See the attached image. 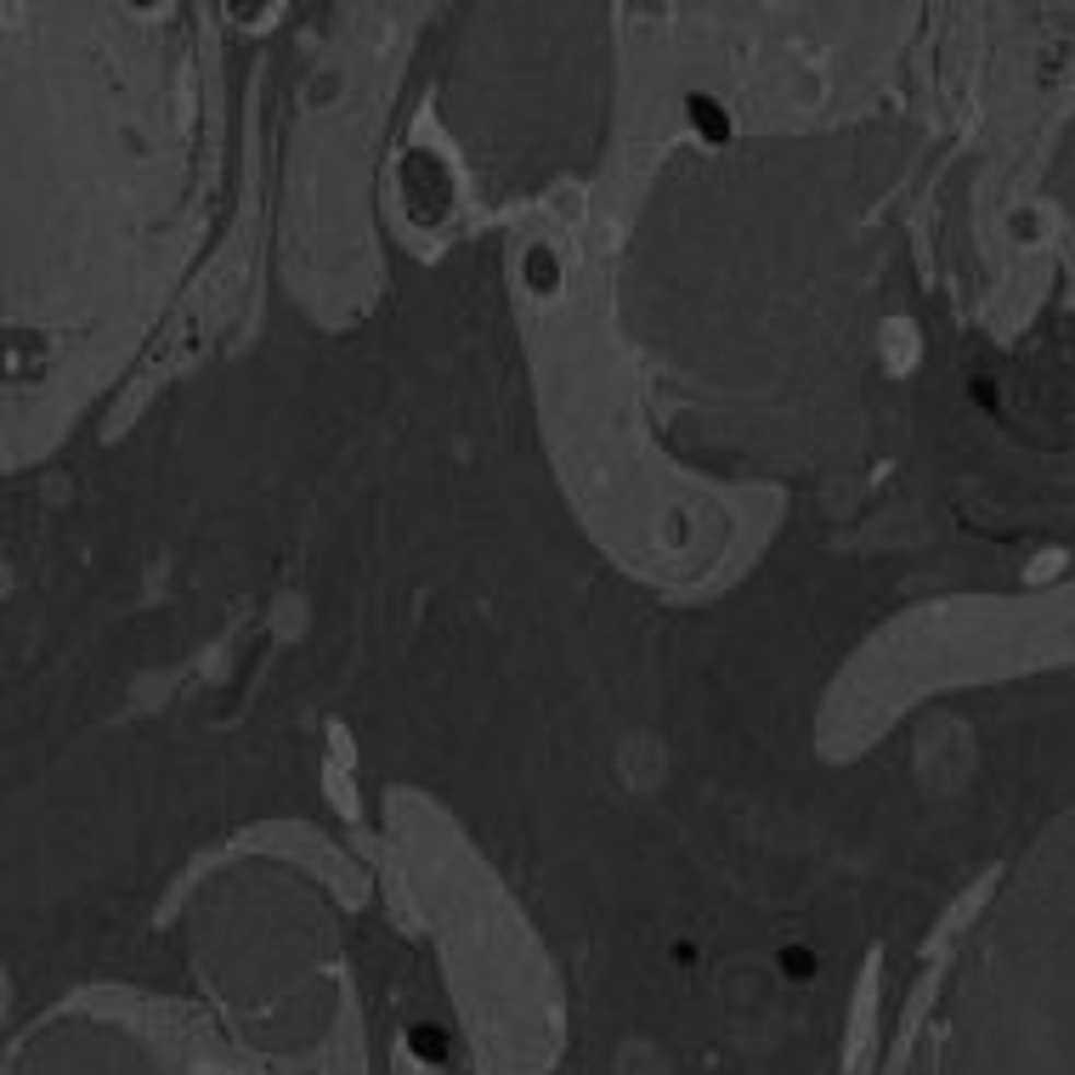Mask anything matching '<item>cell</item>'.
Returning <instances> with one entry per match:
<instances>
[{
    "label": "cell",
    "instance_id": "cell-1",
    "mask_svg": "<svg viewBox=\"0 0 1075 1075\" xmlns=\"http://www.w3.org/2000/svg\"><path fill=\"white\" fill-rule=\"evenodd\" d=\"M787 968H793V973H809L816 962H809V951H787Z\"/></svg>",
    "mask_w": 1075,
    "mask_h": 1075
}]
</instances>
